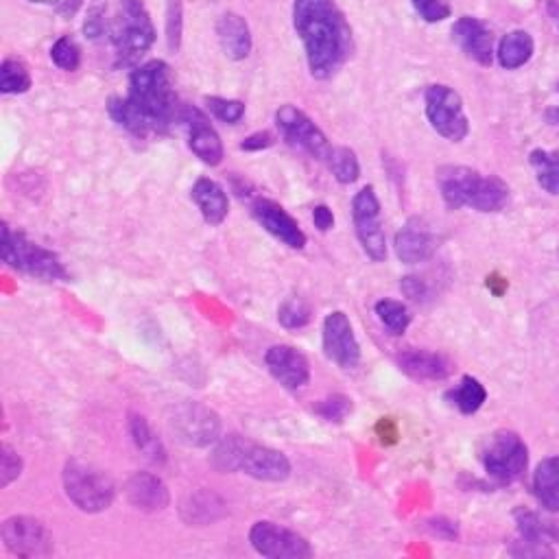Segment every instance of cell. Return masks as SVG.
<instances>
[{"instance_id":"1","label":"cell","mask_w":559,"mask_h":559,"mask_svg":"<svg viewBox=\"0 0 559 559\" xmlns=\"http://www.w3.org/2000/svg\"><path fill=\"white\" fill-rule=\"evenodd\" d=\"M293 29L304 44L308 73L317 81L335 77L354 53L352 27L335 0H295Z\"/></svg>"},{"instance_id":"2","label":"cell","mask_w":559,"mask_h":559,"mask_svg":"<svg viewBox=\"0 0 559 559\" xmlns=\"http://www.w3.org/2000/svg\"><path fill=\"white\" fill-rule=\"evenodd\" d=\"M127 99L149 123L153 136L164 134L180 118L182 107L177 105L171 66L162 59H151L132 70Z\"/></svg>"},{"instance_id":"3","label":"cell","mask_w":559,"mask_h":559,"mask_svg":"<svg viewBox=\"0 0 559 559\" xmlns=\"http://www.w3.org/2000/svg\"><path fill=\"white\" fill-rule=\"evenodd\" d=\"M212 466L219 472H243L265 483H282L291 477L287 455L236 433L219 439L212 453Z\"/></svg>"},{"instance_id":"4","label":"cell","mask_w":559,"mask_h":559,"mask_svg":"<svg viewBox=\"0 0 559 559\" xmlns=\"http://www.w3.org/2000/svg\"><path fill=\"white\" fill-rule=\"evenodd\" d=\"M437 186L450 210L498 212L509 204V186L501 177L483 175L470 166H442L437 171Z\"/></svg>"},{"instance_id":"5","label":"cell","mask_w":559,"mask_h":559,"mask_svg":"<svg viewBox=\"0 0 559 559\" xmlns=\"http://www.w3.org/2000/svg\"><path fill=\"white\" fill-rule=\"evenodd\" d=\"M110 42L114 46L116 68L138 66V62L156 42V29L142 0H121L110 22Z\"/></svg>"},{"instance_id":"6","label":"cell","mask_w":559,"mask_h":559,"mask_svg":"<svg viewBox=\"0 0 559 559\" xmlns=\"http://www.w3.org/2000/svg\"><path fill=\"white\" fill-rule=\"evenodd\" d=\"M0 260L14 271L27 273L44 282H66L68 269L53 249L33 243L22 230H14L7 221L0 223Z\"/></svg>"},{"instance_id":"7","label":"cell","mask_w":559,"mask_h":559,"mask_svg":"<svg viewBox=\"0 0 559 559\" xmlns=\"http://www.w3.org/2000/svg\"><path fill=\"white\" fill-rule=\"evenodd\" d=\"M64 494L83 514H103L112 507L116 485L110 474L81 459H68L62 472Z\"/></svg>"},{"instance_id":"8","label":"cell","mask_w":559,"mask_h":559,"mask_svg":"<svg viewBox=\"0 0 559 559\" xmlns=\"http://www.w3.org/2000/svg\"><path fill=\"white\" fill-rule=\"evenodd\" d=\"M487 477L498 485H511L525 477L529 468V448L514 431H496L481 453Z\"/></svg>"},{"instance_id":"9","label":"cell","mask_w":559,"mask_h":559,"mask_svg":"<svg viewBox=\"0 0 559 559\" xmlns=\"http://www.w3.org/2000/svg\"><path fill=\"white\" fill-rule=\"evenodd\" d=\"M352 223L365 256L372 263L387 260V234L383 228V208L374 186H363L352 199Z\"/></svg>"},{"instance_id":"10","label":"cell","mask_w":559,"mask_h":559,"mask_svg":"<svg viewBox=\"0 0 559 559\" xmlns=\"http://www.w3.org/2000/svg\"><path fill=\"white\" fill-rule=\"evenodd\" d=\"M424 107L428 123L439 136L450 142L468 138L470 121L463 112V99L457 90L444 86V83H433L424 92Z\"/></svg>"},{"instance_id":"11","label":"cell","mask_w":559,"mask_h":559,"mask_svg":"<svg viewBox=\"0 0 559 559\" xmlns=\"http://www.w3.org/2000/svg\"><path fill=\"white\" fill-rule=\"evenodd\" d=\"M169 422L177 439L186 446L206 448L221 439V418L201 402L177 404Z\"/></svg>"},{"instance_id":"12","label":"cell","mask_w":559,"mask_h":559,"mask_svg":"<svg viewBox=\"0 0 559 559\" xmlns=\"http://www.w3.org/2000/svg\"><path fill=\"white\" fill-rule=\"evenodd\" d=\"M249 544L254 551L269 559H308L313 557V546L304 535L291 531L271 520H258L249 529Z\"/></svg>"},{"instance_id":"13","label":"cell","mask_w":559,"mask_h":559,"mask_svg":"<svg viewBox=\"0 0 559 559\" xmlns=\"http://www.w3.org/2000/svg\"><path fill=\"white\" fill-rule=\"evenodd\" d=\"M276 127L282 138L291 142L293 147L306 151L308 156L317 160H328L332 147L326 134L321 132L319 125L306 112H302L300 107L291 103L280 105L276 112Z\"/></svg>"},{"instance_id":"14","label":"cell","mask_w":559,"mask_h":559,"mask_svg":"<svg viewBox=\"0 0 559 559\" xmlns=\"http://www.w3.org/2000/svg\"><path fill=\"white\" fill-rule=\"evenodd\" d=\"M0 538L11 555L33 559L53 551V533L40 518L11 516L0 527Z\"/></svg>"},{"instance_id":"15","label":"cell","mask_w":559,"mask_h":559,"mask_svg":"<svg viewBox=\"0 0 559 559\" xmlns=\"http://www.w3.org/2000/svg\"><path fill=\"white\" fill-rule=\"evenodd\" d=\"M324 352L328 359L339 365L341 370H354L361 363V343L354 335L352 321L343 311H332L324 319L321 328Z\"/></svg>"},{"instance_id":"16","label":"cell","mask_w":559,"mask_h":559,"mask_svg":"<svg viewBox=\"0 0 559 559\" xmlns=\"http://www.w3.org/2000/svg\"><path fill=\"white\" fill-rule=\"evenodd\" d=\"M188 132V149L195 156L208 164V166H219L223 162V142L217 129L210 123V118L193 105H184L180 110V118H177Z\"/></svg>"},{"instance_id":"17","label":"cell","mask_w":559,"mask_h":559,"mask_svg":"<svg viewBox=\"0 0 559 559\" xmlns=\"http://www.w3.org/2000/svg\"><path fill=\"white\" fill-rule=\"evenodd\" d=\"M252 214L254 219L273 236V239H278L282 245L297 249V252H302L306 247L308 236L302 230V225L297 223L291 214L278 204V201L258 197L252 204Z\"/></svg>"},{"instance_id":"18","label":"cell","mask_w":559,"mask_h":559,"mask_svg":"<svg viewBox=\"0 0 559 559\" xmlns=\"http://www.w3.org/2000/svg\"><path fill=\"white\" fill-rule=\"evenodd\" d=\"M265 365L276 383L289 391H300L311 383V363L293 346H284V343L271 346L265 352Z\"/></svg>"},{"instance_id":"19","label":"cell","mask_w":559,"mask_h":559,"mask_svg":"<svg viewBox=\"0 0 559 559\" xmlns=\"http://www.w3.org/2000/svg\"><path fill=\"white\" fill-rule=\"evenodd\" d=\"M453 40L459 44V49L466 53L472 62L481 66H492L496 49H494V33L483 20L463 16L455 22Z\"/></svg>"},{"instance_id":"20","label":"cell","mask_w":559,"mask_h":559,"mask_svg":"<svg viewBox=\"0 0 559 559\" xmlns=\"http://www.w3.org/2000/svg\"><path fill=\"white\" fill-rule=\"evenodd\" d=\"M125 496L142 514H160L171 505L169 487L151 472H134L125 483Z\"/></svg>"},{"instance_id":"21","label":"cell","mask_w":559,"mask_h":559,"mask_svg":"<svg viewBox=\"0 0 559 559\" xmlns=\"http://www.w3.org/2000/svg\"><path fill=\"white\" fill-rule=\"evenodd\" d=\"M396 363L409 378L422 380V383H437V380H446L455 372V363L446 354L431 350H402L396 356Z\"/></svg>"},{"instance_id":"22","label":"cell","mask_w":559,"mask_h":559,"mask_svg":"<svg viewBox=\"0 0 559 559\" xmlns=\"http://www.w3.org/2000/svg\"><path fill=\"white\" fill-rule=\"evenodd\" d=\"M437 236L433 230L420 219H411L404 228L396 234L394 249L396 256L404 265H418L426 263L437 252Z\"/></svg>"},{"instance_id":"23","label":"cell","mask_w":559,"mask_h":559,"mask_svg":"<svg viewBox=\"0 0 559 559\" xmlns=\"http://www.w3.org/2000/svg\"><path fill=\"white\" fill-rule=\"evenodd\" d=\"M217 38L225 57L232 62H243L252 53V31H249L247 20L234 11H225L217 20Z\"/></svg>"},{"instance_id":"24","label":"cell","mask_w":559,"mask_h":559,"mask_svg":"<svg viewBox=\"0 0 559 559\" xmlns=\"http://www.w3.org/2000/svg\"><path fill=\"white\" fill-rule=\"evenodd\" d=\"M190 199L195 201L201 217H204L210 228H219L228 219L230 197L225 193V188L219 182L210 180V177H199L193 188H190Z\"/></svg>"},{"instance_id":"25","label":"cell","mask_w":559,"mask_h":559,"mask_svg":"<svg viewBox=\"0 0 559 559\" xmlns=\"http://www.w3.org/2000/svg\"><path fill=\"white\" fill-rule=\"evenodd\" d=\"M533 494L542 507L559 514V455L538 463L533 472Z\"/></svg>"},{"instance_id":"26","label":"cell","mask_w":559,"mask_h":559,"mask_svg":"<svg viewBox=\"0 0 559 559\" xmlns=\"http://www.w3.org/2000/svg\"><path fill=\"white\" fill-rule=\"evenodd\" d=\"M533 51H535V44L531 35L525 29H516L503 35V40L496 49V59L505 70H518L525 64H529Z\"/></svg>"},{"instance_id":"27","label":"cell","mask_w":559,"mask_h":559,"mask_svg":"<svg viewBox=\"0 0 559 559\" xmlns=\"http://www.w3.org/2000/svg\"><path fill=\"white\" fill-rule=\"evenodd\" d=\"M127 426H129V435H132V442H134L138 453H142L153 463H164L166 461V448L162 444V439L156 433H153V428L147 422L145 415L129 413Z\"/></svg>"},{"instance_id":"28","label":"cell","mask_w":559,"mask_h":559,"mask_svg":"<svg viewBox=\"0 0 559 559\" xmlns=\"http://www.w3.org/2000/svg\"><path fill=\"white\" fill-rule=\"evenodd\" d=\"M446 400L453 404L459 413L474 415L485 404L487 391L481 380H477L474 376H463L461 383L448 391Z\"/></svg>"},{"instance_id":"29","label":"cell","mask_w":559,"mask_h":559,"mask_svg":"<svg viewBox=\"0 0 559 559\" xmlns=\"http://www.w3.org/2000/svg\"><path fill=\"white\" fill-rule=\"evenodd\" d=\"M529 164L546 193L559 195V151L535 149L529 153Z\"/></svg>"},{"instance_id":"30","label":"cell","mask_w":559,"mask_h":559,"mask_svg":"<svg viewBox=\"0 0 559 559\" xmlns=\"http://www.w3.org/2000/svg\"><path fill=\"white\" fill-rule=\"evenodd\" d=\"M374 311H376V317L380 324H383L391 335H404L407 332V328L411 326V321H413V315L411 311L407 308V304H402L398 300H391V297H383V300H378L374 304Z\"/></svg>"},{"instance_id":"31","label":"cell","mask_w":559,"mask_h":559,"mask_svg":"<svg viewBox=\"0 0 559 559\" xmlns=\"http://www.w3.org/2000/svg\"><path fill=\"white\" fill-rule=\"evenodd\" d=\"M33 86L29 66L18 57H7L0 64V92L3 94H25Z\"/></svg>"},{"instance_id":"32","label":"cell","mask_w":559,"mask_h":559,"mask_svg":"<svg viewBox=\"0 0 559 559\" xmlns=\"http://www.w3.org/2000/svg\"><path fill=\"white\" fill-rule=\"evenodd\" d=\"M326 162L330 166L332 175H335V180L343 186H350L361 177L359 156H356L354 149L350 147H332Z\"/></svg>"},{"instance_id":"33","label":"cell","mask_w":559,"mask_h":559,"mask_svg":"<svg viewBox=\"0 0 559 559\" xmlns=\"http://www.w3.org/2000/svg\"><path fill=\"white\" fill-rule=\"evenodd\" d=\"M313 319V306L308 304L304 297H287L278 308V321L282 328L287 330H300L311 324Z\"/></svg>"},{"instance_id":"34","label":"cell","mask_w":559,"mask_h":559,"mask_svg":"<svg viewBox=\"0 0 559 559\" xmlns=\"http://www.w3.org/2000/svg\"><path fill=\"white\" fill-rule=\"evenodd\" d=\"M354 409V402L350 396H343V394H332L326 396L315 402L313 413L319 415L321 420L328 422V424H343L348 420V415Z\"/></svg>"},{"instance_id":"35","label":"cell","mask_w":559,"mask_h":559,"mask_svg":"<svg viewBox=\"0 0 559 559\" xmlns=\"http://www.w3.org/2000/svg\"><path fill=\"white\" fill-rule=\"evenodd\" d=\"M516 522L518 531L522 535V540L529 544H544L549 538H553V529L549 527V522H544L538 514H533L529 509H518L516 511Z\"/></svg>"},{"instance_id":"36","label":"cell","mask_w":559,"mask_h":559,"mask_svg":"<svg viewBox=\"0 0 559 559\" xmlns=\"http://www.w3.org/2000/svg\"><path fill=\"white\" fill-rule=\"evenodd\" d=\"M51 59L59 70H66V73H75L81 66V51L73 38L62 35L53 46H51Z\"/></svg>"},{"instance_id":"37","label":"cell","mask_w":559,"mask_h":559,"mask_svg":"<svg viewBox=\"0 0 559 559\" xmlns=\"http://www.w3.org/2000/svg\"><path fill=\"white\" fill-rule=\"evenodd\" d=\"M182 33H184L182 0H166V44H169L171 53L180 51Z\"/></svg>"},{"instance_id":"38","label":"cell","mask_w":559,"mask_h":559,"mask_svg":"<svg viewBox=\"0 0 559 559\" xmlns=\"http://www.w3.org/2000/svg\"><path fill=\"white\" fill-rule=\"evenodd\" d=\"M208 112L225 125H236L243 121L245 103L239 99H223V97H206Z\"/></svg>"},{"instance_id":"39","label":"cell","mask_w":559,"mask_h":559,"mask_svg":"<svg viewBox=\"0 0 559 559\" xmlns=\"http://www.w3.org/2000/svg\"><path fill=\"white\" fill-rule=\"evenodd\" d=\"M107 31H110V22H107V3L105 0H92L88 7L86 22H83V35H86L88 40L97 42L103 38V35H107Z\"/></svg>"},{"instance_id":"40","label":"cell","mask_w":559,"mask_h":559,"mask_svg":"<svg viewBox=\"0 0 559 559\" xmlns=\"http://www.w3.org/2000/svg\"><path fill=\"white\" fill-rule=\"evenodd\" d=\"M22 470H25V461L18 455V450L9 444L0 446V487H9L14 481L20 479Z\"/></svg>"},{"instance_id":"41","label":"cell","mask_w":559,"mask_h":559,"mask_svg":"<svg viewBox=\"0 0 559 559\" xmlns=\"http://www.w3.org/2000/svg\"><path fill=\"white\" fill-rule=\"evenodd\" d=\"M212 501H217V496H212V494H206V492H201L197 496H193V507H184V518L186 522H190V525H208V522H214L219 518L217 514V507H210Z\"/></svg>"},{"instance_id":"42","label":"cell","mask_w":559,"mask_h":559,"mask_svg":"<svg viewBox=\"0 0 559 559\" xmlns=\"http://www.w3.org/2000/svg\"><path fill=\"white\" fill-rule=\"evenodd\" d=\"M413 9L418 11V16L428 22V25H437V22H444L453 14V7H450L448 0H411Z\"/></svg>"},{"instance_id":"43","label":"cell","mask_w":559,"mask_h":559,"mask_svg":"<svg viewBox=\"0 0 559 559\" xmlns=\"http://www.w3.org/2000/svg\"><path fill=\"white\" fill-rule=\"evenodd\" d=\"M400 289L411 302H426L428 295H431V289H428V284L420 276H404L400 280Z\"/></svg>"},{"instance_id":"44","label":"cell","mask_w":559,"mask_h":559,"mask_svg":"<svg viewBox=\"0 0 559 559\" xmlns=\"http://www.w3.org/2000/svg\"><path fill=\"white\" fill-rule=\"evenodd\" d=\"M273 142H276L273 134H269V132H256V134L247 136L241 142V151H265V149L273 147Z\"/></svg>"},{"instance_id":"45","label":"cell","mask_w":559,"mask_h":559,"mask_svg":"<svg viewBox=\"0 0 559 559\" xmlns=\"http://www.w3.org/2000/svg\"><path fill=\"white\" fill-rule=\"evenodd\" d=\"M313 223L319 232H330L335 228V212H332L326 204H319L313 208Z\"/></svg>"},{"instance_id":"46","label":"cell","mask_w":559,"mask_h":559,"mask_svg":"<svg viewBox=\"0 0 559 559\" xmlns=\"http://www.w3.org/2000/svg\"><path fill=\"white\" fill-rule=\"evenodd\" d=\"M426 527L431 529L439 538H446V540H455L457 538V525L455 522H450L446 518H433L426 522Z\"/></svg>"},{"instance_id":"47","label":"cell","mask_w":559,"mask_h":559,"mask_svg":"<svg viewBox=\"0 0 559 559\" xmlns=\"http://www.w3.org/2000/svg\"><path fill=\"white\" fill-rule=\"evenodd\" d=\"M81 5H83V0H62V3L55 7H57V14L62 18H73Z\"/></svg>"},{"instance_id":"48","label":"cell","mask_w":559,"mask_h":559,"mask_svg":"<svg viewBox=\"0 0 559 559\" xmlns=\"http://www.w3.org/2000/svg\"><path fill=\"white\" fill-rule=\"evenodd\" d=\"M544 118H546V123L559 129V107H549V110L544 112Z\"/></svg>"},{"instance_id":"49","label":"cell","mask_w":559,"mask_h":559,"mask_svg":"<svg viewBox=\"0 0 559 559\" xmlns=\"http://www.w3.org/2000/svg\"><path fill=\"white\" fill-rule=\"evenodd\" d=\"M29 3H38V5H59L62 0H29Z\"/></svg>"},{"instance_id":"50","label":"cell","mask_w":559,"mask_h":559,"mask_svg":"<svg viewBox=\"0 0 559 559\" xmlns=\"http://www.w3.org/2000/svg\"><path fill=\"white\" fill-rule=\"evenodd\" d=\"M557 90H559V86H557Z\"/></svg>"}]
</instances>
